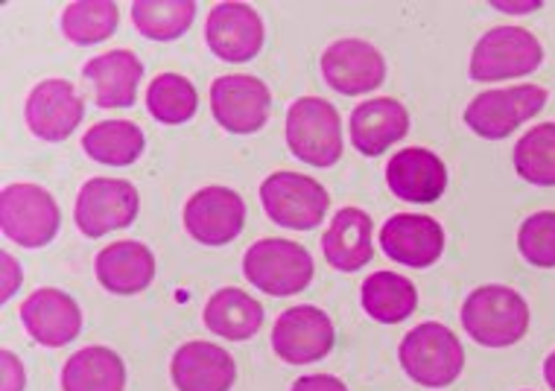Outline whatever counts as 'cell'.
<instances>
[{
  "instance_id": "cb8c5ba5",
  "label": "cell",
  "mask_w": 555,
  "mask_h": 391,
  "mask_svg": "<svg viewBox=\"0 0 555 391\" xmlns=\"http://www.w3.org/2000/svg\"><path fill=\"white\" fill-rule=\"evenodd\" d=\"M202 318L211 334L222 336L229 342H243L263 327V304L243 289L225 287L208 298Z\"/></svg>"
},
{
  "instance_id": "4fadbf2b",
  "label": "cell",
  "mask_w": 555,
  "mask_h": 391,
  "mask_svg": "<svg viewBox=\"0 0 555 391\" xmlns=\"http://www.w3.org/2000/svg\"><path fill=\"white\" fill-rule=\"evenodd\" d=\"M246 225V201L240 193L211 184L202 187L184 205V229L205 246H225L240 237Z\"/></svg>"
},
{
  "instance_id": "d4e9b609",
  "label": "cell",
  "mask_w": 555,
  "mask_h": 391,
  "mask_svg": "<svg viewBox=\"0 0 555 391\" xmlns=\"http://www.w3.org/2000/svg\"><path fill=\"white\" fill-rule=\"evenodd\" d=\"M126 365L112 348H82L62 368V391H124Z\"/></svg>"
},
{
  "instance_id": "9a60e30c",
  "label": "cell",
  "mask_w": 555,
  "mask_h": 391,
  "mask_svg": "<svg viewBox=\"0 0 555 391\" xmlns=\"http://www.w3.org/2000/svg\"><path fill=\"white\" fill-rule=\"evenodd\" d=\"M322 77L345 96L369 94L384 86L386 62L380 50L363 39H339L322 53Z\"/></svg>"
},
{
  "instance_id": "e0dca14e",
  "label": "cell",
  "mask_w": 555,
  "mask_h": 391,
  "mask_svg": "<svg viewBox=\"0 0 555 391\" xmlns=\"http://www.w3.org/2000/svg\"><path fill=\"white\" fill-rule=\"evenodd\" d=\"M21 322L33 339L44 348H62L74 342L82 330V310L62 289L44 287L21 304Z\"/></svg>"
},
{
  "instance_id": "7c38bea8",
  "label": "cell",
  "mask_w": 555,
  "mask_h": 391,
  "mask_svg": "<svg viewBox=\"0 0 555 391\" xmlns=\"http://www.w3.org/2000/svg\"><path fill=\"white\" fill-rule=\"evenodd\" d=\"M82 117H86V103L77 88L65 79H44L29 91L24 103V120L29 132L50 144H59L77 132Z\"/></svg>"
},
{
  "instance_id": "4316f807",
  "label": "cell",
  "mask_w": 555,
  "mask_h": 391,
  "mask_svg": "<svg viewBox=\"0 0 555 391\" xmlns=\"http://www.w3.org/2000/svg\"><path fill=\"white\" fill-rule=\"evenodd\" d=\"M144 132L129 120H103L91 126L82 138V149L88 158H94L108 167H129L144 155Z\"/></svg>"
},
{
  "instance_id": "d6a6232c",
  "label": "cell",
  "mask_w": 555,
  "mask_h": 391,
  "mask_svg": "<svg viewBox=\"0 0 555 391\" xmlns=\"http://www.w3.org/2000/svg\"><path fill=\"white\" fill-rule=\"evenodd\" d=\"M0 363H3V382L0 389L3 391H24L27 386V374H24V365L12 351H0Z\"/></svg>"
},
{
  "instance_id": "f1b7e54d",
  "label": "cell",
  "mask_w": 555,
  "mask_h": 391,
  "mask_svg": "<svg viewBox=\"0 0 555 391\" xmlns=\"http://www.w3.org/2000/svg\"><path fill=\"white\" fill-rule=\"evenodd\" d=\"M146 108L158 123H188L199 108V94L182 74H158L146 88Z\"/></svg>"
},
{
  "instance_id": "5bb4252c",
  "label": "cell",
  "mask_w": 555,
  "mask_h": 391,
  "mask_svg": "<svg viewBox=\"0 0 555 391\" xmlns=\"http://www.w3.org/2000/svg\"><path fill=\"white\" fill-rule=\"evenodd\" d=\"M205 41L222 62H251L263 48V21L249 3L222 0L208 12Z\"/></svg>"
},
{
  "instance_id": "d6986e66",
  "label": "cell",
  "mask_w": 555,
  "mask_h": 391,
  "mask_svg": "<svg viewBox=\"0 0 555 391\" xmlns=\"http://www.w3.org/2000/svg\"><path fill=\"white\" fill-rule=\"evenodd\" d=\"M170 377L179 391H229L237 380V365L220 344L188 342L172 353Z\"/></svg>"
},
{
  "instance_id": "2e32d148",
  "label": "cell",
  "mask_w": 555,
  "mask_h": 391,
  "mask_svg": "<svg viewBox=\"0 0 555 391\" xmlns=\"http://www.w3.org/2000/svg\"><path fill=\"white\" fill-rule=\"evenodd\" d=\"M386 258L412 269H427L444 251V229L427 213H395L380 229Z\"/></svg>"
},
{
  "instance_id": "1f68e13d",
  "label": "cell",
  "mask_w": 555,
  "mask_h": 391,
  "mask_svg": "<svg viewBox=\"0 0 555 391\" xmlns=\"http://www.w3.org/2000/svg\"><path fill=\"white\" fill-rule=\"evenodd\" d=\"M517 248L527 263L555 269V210H538L517 231Z\"/></svg>"
},
{
  "instance_id": "ffe728a7",
  "label": "cell",
  "mask_w": 555,
  "mask_h": 391,
  "mask_svg": "<svg viewBox=\"0 0 555 391\" xmlns=\"http://www.w3.org/2000/svg\"><path fill=\"white\" fill-rule=\"evenodd\" d=\"M348 132H351V144L360 153L369 155V158H377L389 146L403 141V134L410 132V115L392 96H374V100H365L351 112Z\"/></svg>"
},
{
  "instance_id": "7a4b0ae2",
  "label": "cell",
  "mask_w": 555,
  "mask_h": 391,
  "mask_svg": "<svg viewBox=\"0 0 555 391\" xmlns=\"http://www.w3.org/2000/svg\"><path fill=\"white\" fill-rule=\"evenodd\" d=\"M243 275L251 287L275 298L298 296L313 281V258L293 239H258L243 258Z\"/></svg>"
},
{
  "instance_id": "8992f818",
  "label": "cell",
  "mask_w": 555,
  "mask_h": 391,
  "mask_svg": "<svg viewBox=\"0 0 555 391\" xmlns=\"http://www.w3.org/2000/svg\"><path fill=\"white\" fill-rule=\"evenodd\" d=\"M544 62L541 41L524 27L489 29L470 53V79L500 82V79L527 77Z\"/></svg>"
},
{
  "instance_id": "4dcf8cb0",
  "label": "cell",
  "mask_w": 555,
  "mask_h": 391,
  "mask_svg": "<svg viewBox=\"0 0 555 391\" xmlns=\"http://www.w3.org/2000/svg\"><path fill=\"white\" fill-rule=\"evenodd\" d=\"M517 175L538 187H555V123H541L515 146Z\"/></svg>"
},
{
  "instance_id": "484cf974",
  "label": "cell",
  "mask_w": 555,
  "mask_h": 391,
  "mask_svg": "<svg viewBox=\"0 0 555 391\" xmlns=\"http://www.w3.org/2000/svg\"><path fill=\"white\" fill-rule=\"evenodd\" d=\"M418 307V289L410 277L395 272H374L363 281V310L380 325L406 322Z\"/></svg>"
},
{
  "instance_id": "52a82bcc",
  "label": "cell",
  "mask_w": 555,
  "mask_h": 391,
  "mask_svg": "<svg viewBox=\"0 0 555 391\" xmlns=\"http://www.w3.org/2000/svg\"><path fill=\"white\" fill-rule=\"evenodd\" d=\"M0 225L3 234L24 248L48 246L59 234L62 213L56 199L39 184H10L0 196Z\"/></svg>"
},
{
  "instance_id": "3957f363",
  "label": "cell",
  "mask_w": 555,
  "mask_h": 391,
  "mask_svg": "<svg viewBox=\"0 0 555 391\" xmlns=\"http://www.w3.org/2000/svg\"><path fill=\"white\" fill-rule=\"evenodd\" d=\"M401 365L412 380L427 389H444L465 368V351H462L460 336L439 322H427L403 336L401 342Z\"/></svg>"
},
{
  "instance_id": "9c48e42d",
  "label": "cell",
  "mask_w": 555,
  "mask_h": 391,
  "mask_svg": "<svg viewBox=\"0 0 555 391\" xmlns=\"http://www.w3.org/2000/svg\"><path fill=\"white\" fill-rule=\"evenodd\" d=\"M141 208V196L124 179H91L79 191L74 220L86 237H106L108 231L129 229Z\"/></svg>"
},
{
  "instance_id": "836d02e7",
  "label": "cell",
  "mask_w": 555,
  "mask_h": 391,
  "mask_svg": "<svg viewBox=\"0 0 555 391\" xmlns=\"http://www.w3.org/2000/svg\"><path fill=\"white\" fill-rule=\"evenodd\" d=\"M293 391H348L345 382L334 374H310V377H301V380L293 382Z\"/></svg>"
},
{
  "instance_id": "44dd1931",
  "label": "cell",
  "mask_w": 555,
  "mask_h": 391,
  "mask_svg": "<svg viewBox=\"0 0 555 391\" xmlns=\"http://www.w3.org/2000/svg\"><path fill=\"white\" fill-rule=\"evenodd\" d=\"M82 77L94 86V100L100 108H132L138 100V86L144 79V65L132 50H112L91 58L82 67Z\"/></svg>"
},
{
  "instance_id": "8d00e7d4",
  "label": "cell",
  "mask_w": 555,
  "mask_h": 391,
  "mask_svg": "<svg viewBox=\"0 0 555 391\" xmlns=\"http://www.w3.org/2000/svg\"><path fill=\"white\" fill-rule=\"evenodd\" d=\"M544 377H546V386L555 391V351L546 356V363H544Z\"/></svg>"
},
{
  "instance_id": "ac0fdd59",
  "label": "cell",
  "mask_w": 555,
  "mask_h": 391,
  "mask_svg": "<svg viewBox=\"0 0 555 391\" xmlns=\"http://www.w3.org/2000/svg\"><path fill=\"white\" fill-rule=\"evenodd\" d=\"M386 182L398 199L410 205H430L448 191V167L430 149L410 146L392 155V161L386 164Z\"/></svg>"
},
{
  "instance_id": "6da1fadb",
  "label": "cell",
  "mask_w": 555,
  "mask_h": 391,
  "mask_svg": "<svg viewBox=\"0 0 555 391\" xmlns=\"http://www.w3.org/2000/svg\"><path fill=\"white\" fill-rule=\"evenodd\" d=\"M462 327L477 344L508 348L527 336L529 307L515 289L503 287V284H486L465 298Z\"/></svg>"
},
{
  "instance_id": "603a6c76",
  "label": "cell",
  "mask_w": 555,
  "mask_h": 391,
  "mask_svg": "<svg viewBox=\"0 0 555 391\" xmlns=\"http://www.w3.org/2000/svg\"><path fill=\"white\" fill-rule=\"evenodd\" d=\"M325 260L339 272H357L374 258L372 217L360 208H343L322 237Z\"/></svg>"
},
{
  "instance_id": "30bf717a",
  "label": "cell",
  "mask_w": 555,
  "mask_h": 391,
  "mask_svg": "<svg viewBox=\"0 0 555 391\" xmlns=\"http://www.w3.org/2000/svg\"><path fill=\"white\" fill-rule=\"evenodd\" d=\"M334 322L313 304L284 310L272 330V348L289 365H310L325 360L334 348Z\"/></svg>"
},
{
  "instance_id": "5b68a950",
  "label": "cell",
  "mask_w": 555,
  "mask_h": 391,
  "mask_svg": "<svg viewBox=\"0 0 555 391\" xmlns=\"http://www.w3.org/2000/svg\"><path fill=\"white\" fill-rule=\"evenodd\" d=\"M260 201L269 220L289 231L319 229L331 208V196L317 179L289 170L272 172L260 184Z\"/></svg>"
},
{
  "instance_id": "83f0119b",
  "label": "cell",
  "mask_w": 555,
  "mask_h": 391,
  "mask_svg": "<svg viewBox=\"0 0 555 391\" xmlns=\"http://www.w3.org/2000/svg\"><path fill=\"white\" fill-rule=\"evenodd\" d=\"M196 18L193 0H138L132 3V21L138 32L150 41H172L188 32Z\"/></svg>"
},
{
  "instance_id": "d590c367",
  "label": "cell",
  "mask_w": 555,
  "mask_h": 391,
  "mask_svg": "<svg viewBox=\"0 0 555 391\" xmlns=\"http://www.w3.org/2000/svg\"><path fill=\"white\" fill-rule=\"evenodd\" d=\"M541 3H494V10L500 12H532L538 10Z\"/></svg>"
},
{
  "instance_id": "8fae6325",
  "label": "cell",
  "mask_w": 555,
  "mask_h": 391,
  "mask_svg": "<svg viewBox=\"0 0 555 391\" xmlns=\"http://www.w3.org/2000/svg\"><path fill=\"white\" fill-rule=\"evenodd\" d=\"M269 94L267 82L249 74H229L214 79L211 86V112L214 120L231 134H251L263 129L269 120Z\"/></svg>"
},
{
  "instance_id": "277c9868",
  "label": "cell",
  "mask_w": 555,
  "mask_h": 391,
  "mask_svg": "<svg viewBox=\"0 0 555 391\" xmlns=\"http://www.w3.org/2000/svg\"><path fill=\"white\" fill-rule=\"evenodd\" d=\"M287 144L310 167H334L343 158V117L322 96H301L287 112Z\"/></svg>"
},
{
  "instance_id": "e575fe53",
  "label": "cell",
  "mask_w": 555,
  "mask_h": 391,
  "mask_svg": "<svg viewBox=\"0 0 555 391\" xmlns=\"http://www.w3.org/2000/svg\"><path fill=\"white\" fill-rule=\"evenodd\" d=\"M0 263H3V289H0V301H10L15 296V289L21 287V266L15 263L12 255H0Z\"/></svg>"
},
{
  "instance_id": "ba28073f",
  "label": "cell",
  "mask_w": 555,
  "mask_h": 391,
  "mask_svg": "<svg viewBox=\"0 0 555 391\" xmlns=\"http://www.w3.org/2000/svg\"><path fill=\"white\" fill-rule=\"evenodd\" d=\"M546 105V88L517 86L482 91L465 108V123L486 141H500L515 132L517 126L541 115Z\"/></svg>"
},
{
  "instance_id": "7402d4cb",
  "label": "cell",
  "mask_w": 555,
  "mask_h": 391,
  "mask_svg": "<svg viewBox=\"0 0 555 391\" xmlns=\"http://www.w3.org/2000/svg\"><path fill=\"white\" fill-rule=\"evenodd\" d=\"M96 281L112 296H134L144 292L155 277V255L144 243L120 239L106 246L94 260Z\"/></svg>"
},
{
  "instance_id": "f546056e",
  "label": "cell",
  "mask_w": 555,
  "mask_h": 391,
  "mask_svg": "<svg viewBox=\"0 0 555 391\" xmlns=\"http://www.w3.org/2000/svg\"><path fill=\"white\" fill-rule=\"evenodd\" d=\"M117 21H120V10L112 0H77L62 15V32L67 41L88 48L115 36Z\"/></svg>"
}]
</instances>
